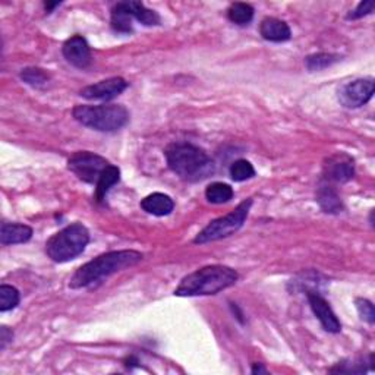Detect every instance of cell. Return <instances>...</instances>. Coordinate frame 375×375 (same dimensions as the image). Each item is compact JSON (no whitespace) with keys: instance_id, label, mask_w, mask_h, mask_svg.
<instances>
[{"instance_id":"obj_28","label":"cell","mask_w":375,"mask_h":375,"mask_svg":"<svg viewBox=\"0 0 375 375\" xmlns=\"http://www.w3.org/2000/svg\"><path fill=\"white\" fill-rule=\"evenodd\" d=\"M12 338H13V333L12 330H9L8 327H0V349L5 351L8 343L12 342Z\"/></svg>"},{"instance_id":"obj_7","label":"cell","mask_w":375,"mask_h":375,"mask_svg":"<svg viewBox=\"0 0 375 375\" xmlns=\"http://www.w3.org/2000/svg\"><path fill=\"white\" fill-rule=\"evenodd\" d=\"M109 165L110 163L104 157L90 151H78L68 160V167L78 179L92 185H97L101 173Z\"/></svg>"},{"instance_id":"obj_12","label":"cell","mask_w":375,"mask_h":375,"mask_svg":"<svg viewBox=\"0 0 375 375\" xmlns=\"http://www.w3.org/2000/svg\"><path fill=\"white\" fill-rule=\"evenodd\" d=\"M62 53L65 59L74 65L75 68L85 69L91 63V50L83 35H74L69 40H66L62 47Z\"/></svg>"},{"instance_id":"obj_2","label":"cell","mask_w":375,"mask_h":375,"mask_svg":"<svg viewBox=\"0 0 375 375\" xmlns=\"http://www.w3.org/2000/svg\"><path fill=\"white\" fill-rule=\"evenodd\" d=\"M170 170L188 182L204 181L214 173V163L208 154L190 142H173L166 149Z\"/></svg>"},{"instance_id":"obj_14","label":"cell","mask_w":375,"mask_h":375,"mask_svg":"<svg viewBox=\"0 0 375 375\" xmlns=\"http://www.w3.org/2000/svg\"><path fill=\"white\" fill-rule=\"evenodd\" d=\"M33 236V229L26 224L3 223L0 229V242L2 245H15L28 242Z\"/></svg>"},{"instance_id":"obj_27","label":"cell","mask_w":375,"mask_h":375,"mask_svg":"<svg viewBox=\"0 0 375 375\" xmlns=\"http://www.w3.org/2000/svg\"><path fill=\"white\" fill-rule=\"evenodd\" d=\"M374 6H375V3L372 2V0H367V2H360L358 5V8L355 10H352L349 13V15H347V19H359V18H362V17H367V15H369V13H372Z\"/></svg>"},{"instance_id":"obj_4","label":"cell","mask_w":375,"mask_h":375,"mask_svg":"<svg viewBox=\"0 0 375 375\" xmlns=\"http://www.w3.org/2000/svg\"><path fill=\"white\" fill-rule=\"evenodd\" d=\"M72 115L81 125L100 132H116L129 122V112L122 104L76 106Z\"/></svg>"},{"instance_id":"obj_29","label":"cell","mask_w":375,"mask_h":375,"mask_svg":"<svg viewBox=\"0 0 375 375\" xmlns=\"http://www.w3.org/2000/svg\"><path fill=\"white\" fill-rule=\"evenodd\" d=\"M269 371H267L261 364H253L252 367V374H267Z\"/></svg>"},{"instance_id":"obj_3","label":"cell","mask_w":375,"mask_h":375,"mask_svg":"<svg viewBox=\"0 0 375 375\" xmlns=\"http://www.w3.org/2000/svg\"><path fill=\"white\" fill-rule=\"evenodd\" d=\"M238 273L226 265H207L188 274L175 290L176 297H206L216 294L238 281Z\"/></svg>"},{"instance_id":"obj_11","label":"cell","mask_w":375,"mask_h":375,"mask_svg":"<svg viewBox=\"0 0 375 375\" xmlns=\"http://www.w3.org/2000/svg\"><path fill=\"white\" fill-rule=\"evenodd\" d=\"M306 297H308V302H310L311 305V310L314 311L315 317L319 319L323 328L328 333H340L342 324L339 318L336 317V314L333 312L328 302L317 292H308Z\"/></svg>"},{"instance_id":"obj_17","label":"cell","mask_w":375,"mask_h":375,"mask_svg":"<svg viewBox=\"0 0 375 375\" xmlns=\"http://www.w3.org/2000/svg\"><path fill=\"white\" fill-rule=\"evenodd\" d=\"M120 181V170L119 167L109 165L104 172L101 173V176L96 185V199L97 203H103V199L106 198V194L110 191V188H113L117 182Z\"/></svg>"},{"instance_id":"obj_18","label":"cell","mask_w":375,"mask_h":375,"mask_svg":"<svg viewBox=\"0 0 375 375\" xmlns=\"http://www.w3.org/2000/svg\"><path fill=\"white\" fill-rule=\"evenodd\" d=\"M132 15L129 13L125 2H119L112 9V19L110 25L116 33L129 34L132 33Z\"/></svg>"},{"instance_id":"obj_9","label":"cell","mask_w":375,"mask_h":375,"mask_svg":"<svg viewBox=\"0 0 375 375\" xmlns=\"http://www.w3.org/2000/svg\"><path fill=\"white\" fill-rule=\"evenodd\" d=\"M128 88V83L124 78H109L104 79V81H100L94 85H88L81 90V96L87 100H103V101H109L117 97L119 94H122Z\"/></svg>"},{"instance_id":"obj_26","label":"cell","mask_w":375,"mask_h":375,"mask_svg":"<svg viewBox=\"0 0 375 375\" xmlns=\"http://www.w3.org/2000/svg\"><path fill=\"white\" fill-rule=\"evenodd\" d=\"M356 308H358V312L360 315V318H362L364 321H367L368 324H374L375 323V311H374V305L368 301V299H362L359 298L356 299Z\"/></svg>"},{"instance_id":"obj_21","label":"cell","mask_w":375,"mask_h":375,"mask_svg":"<svg viewBox=\"0 0 375 375\" xmlns=\"http://www.w3.org/2000/svg\"><path fill=\"white\" fill-rule=\"evenodd\" d=\"M227 18L233 24L238 25H247L253 18V8L248 3H233L227 9Z\"/></svg>"},{"instance_id":"obj_6","label":"cell","mask_w":375,"mask_h":375,"mask_svg":"<svg viewBox=\"0 0 375 375\" xmlns=\"http://www.w3.org/2000/svg\"><path fill=\"white\" fill-rule=\"evenodd\" d=\"M251 207H252V199L251 198L245 199L244 203H240L233 211L226 214L224 217L212 220L207 227H204V229L197 235L194 242L203 245V244L214 242V240H219V239L236 233L240 227L244 226Z\"/></svg>"},{"instance_id":"obj_20","label":"cell","mask_w":375,"mask_h":375,"mask_svg":"<svg viewBox=\"0 0 375 375\" xmlns=\"http://www.w3.org/2000/svg\"><path fill=\"white\" fill-rule=\"evenodd\" d=\"M206 198L211 204H224L233 198V190L227 183L214 182L206 190Z\"/></svg>"},{"instance_id":"obj_8","label":"cell","mask_w":375,"mask_h":375,"mask_svg":"<svg viewBox=\"0 0 375 375\" xmlns=\"http://www.w3.org/2000/svg\"><path fill=\"white\" fill-rule=\"evenodd\" d=\"M374 88L375 83L372 78L355 79V81L342 87L339 91V100L347 109H358L372 99Z\"/></svg>"},{"instance_id":"obj_24","label":"cell","mask_w":375,"mask_h":375,"mask_svg":"<svg viewBox=\"0 0 375 375\" xmlns=\"http://www.w3.org/2000/svg\"><path fill=\"white\" fill-rule=\"evenodd\" d=\"M21 79L24 83H26L34 88H42L49 83V75L43 69L34 68V66H31V68L22 69Z\"/></svg>"},{"instance_id":"obj_19","label":"cell","mask_w":375,"mask_h":375,"mask_svg":"<svg viewBox=\"0 0 375 375\" xmlns=\"http://www.w3.org/2000/svg\"><path fill=\"white\" fill-rule=\"evenodd\" d=\"M129 13L132 15L133 19H137L145 26H153L160 24V17L158 13L145 8L141 2H135V0H131V2H125Z\"/></svg>"},{"instance_id":"obj_15","label":"cell","mask_w":375,"mask_h":375,"mask_svg":"<svg viewBox=\"0 0 375 375\" xmlns=\"http://www.w3.org/2000/svg\"><path fill=\"white\" fill-rule=\"evenodd\" d=\"M141 208L149 214H153V216L163 217L173 211L175 203H173V199L169 195L162 192H154L141 201Z\"/></svg>"},{"instance_id":"obj_1","label":"cell","mask_w":375,"mask_h":375,"mask_svg":"<svg viewBox=\"0 0 375 375\" xmlns=\"http://www.w3.org/2000/svg\"><path fill=\"white\" fill-rule=\"evenodd\" d=\"M141 260L142 253L138 251H112L103 253V256L79 267L72 276L69 286L72 289L91 288L103 278L138 264Z\"/></svg>"},{"instance_id":"obj_13","label":"cell","mask_w":375,"mask_h":375,"mask_svg":"<svg viewBox=\"0 0 375 375\" xmlns=\"http://www.w3.org/2000/svg\"><path fill=\"white\" fill-rule=\"evenodd\" d=\"M260 34L267 42L273 43H281L288 42L292 37V31L289 28V25L277 18H265L261 21L260 25Z\"/></svg>"},{"instance_id":"obj_25","label":"cell","mask_w":375,"mask_h":375,"mask_svg":"<svg viewBox=\"0 0 375 375\" xmlns=\"http://www.w3.org/2000/svg\"><path fill=\"white\" fill-rule=\"evenodd\" d=\"M229 173L235 182H244L256 176V169H253V166L248 162V160H236V162L231 166Z\"/></svg>"},{"instance_id":"obj_22","label":"cell","mask_w":375,"mask_h":375,"mask_svg":"<svg viewBox=\"0 0 375 375\" xmlns=\"http://www.w3.org/2000/svg\"><path fill=\"white\" fill-rule=\"evenodd\" d=\"M339 60L340 56L338 55H331V53H317V55L308 56L305 63L306 68L310 71H323Z\"/></svg>"},{"instance_id":"obj_16","label":"cell","mask_w":375,"mask_h":375,"mask_svg":"<svg viewBox=\"0 0 375 375\" xmlns=\"http://www.w3.org/2000/svg\"><path fill=\"white\" fill-rule=\"evenodd\" d=\"M317 201L324 212L338 214L342 212L343 204L340 197L334 191V188L330 185H321L317 191Z\"/></svg>"},{"instance_id":"obj_10","label":"cell","mask_w":375,"mask_h":375,"mask_svg":"<svg viewBox=\"0 0 375 375\" xmlns=\"http://www.w3.org/2000/svg\"><path fill=\"white\" fill-rule=\"evenodd\" d=\"M355 175V162L353 158L346 153H338L327 158L324 165L326 179L338 183H344L351 181Z\"/></svg>"},{"instance_id":"obj_23","label":"cell","mask_w":375,"mask_h":375,"mask_svg":"<svg viewBox=\"0 0 375 375\" xmlns=\"http://www.w3.org/2000/svg\"><path fill=\"white\" fill-rule=\"evenodd\" d=\"M19 303V292L17 288L2 285L0 286V311L6 312L17 308Z\"/></svg>"},{"instance_id":"obj_5","label":"cell","mask_w":375,"mask_h":375,"mask_svg":"<svg viewBox=\"0 0 375 375\" xmlns=\"http://www.w3.org/2000/svg\"><path fill=\"white\" fill-rule=\"evenodd\" d=\"M90 242V232L81 223L66 226L46 244L47 256L55 262H66L81 256Z\"/></svg>"}]
</instances>
